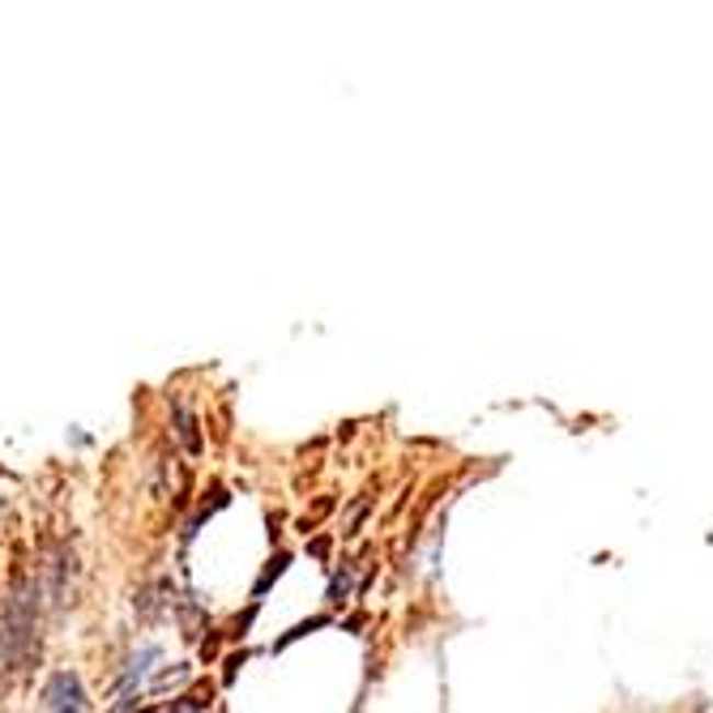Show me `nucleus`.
Segmentation results:
<instances>
[{
    "mask_svg": "<svg viewBox=\"0 0 713 713\" xmlns=\"http://www.w3.org/2000/svg\"><path fill=\"white\" fill-rule=\"evenodd\" d=\"M35 598H39V595H35L26 581H18V586H13V598H9V607H4V624H0V663H4V667L22 663V658L31 654L35 611H39V602H35Z\"/></svg>",
    "mask_w": 713,
    "mask_h": 713,
    "instance_id": "nucleus-1",
    "label": "nucleus"
},
{
    "mask_svg": "<svg viewBox=\"0 0 713 713\" xmlns=\"http://www.w3.org/2000/svg\"><path fill=\"white\" fill-rule=\"evenodd\" d=\"M43 710L47 713H90V701H86V688L73 671H60L47 679L43 688Z\"/></svg>",
    "mask_w": 713,
    "mask_h": 713,
    "instance_id": "nucleus-2",
    "label": "nucleus"
},
{
    "mask_svg": "<svg viewBox=\"0 0 713 713\" xmlns=\"http://www.w3.org/2000/svg\"><path fill=\"white\" fill-rule=\"evenodd\" d=\"M176 437L184 440V449H189V453H201L197 419H193V410H189L184 401H176Z\"/></svg>",
    "mask_w": 713,
    "mask_h": 713,
    "instance_id": "nucleus-3",
    "label": "nucleus"
},
{
    "mask_svg": "<svg viewBox=\"0 0 713 713\" xmlns=\"http://www.w3.org/2000/svg\"><path fill=\"white\" fill-rule=\"evenodd\" d=\"M282 564H286V555H278L274 564H270V568H265V577H261V581H257V595H265V586H270V581H274L278 573H282Z\"/></svg>",
    "mask_w": 713,
    "mask_h": 713,
    "instance_id": "nucleus-4",
    "label": "nucleus"
}]
</instances>
